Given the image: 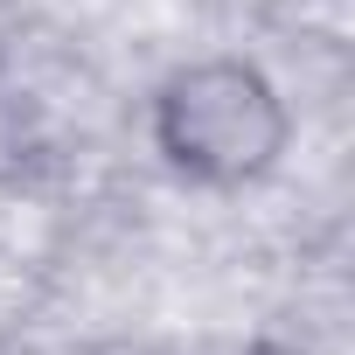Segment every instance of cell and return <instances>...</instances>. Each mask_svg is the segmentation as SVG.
Wrapping results in <instances>:
<instances>
[{
	"instance_id": "1",
	"label": "cell",
	"mask_w": 355,
	"mask_h": 355,
	"mask_svg": "<svg viewBox=\"0 0 355 355\" xmlns=\"http://www.w3.org/2000/svg\"><path fill=\"white\" fill-rule=\"evenodd\" d=\"M146 139L174 182L237 196L279 174L293 146V105L251 56H196L153 84Z\"/></svg>"
}]
</instances>
